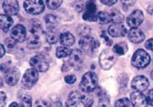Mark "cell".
<instances>
[{"instance_id": "cell-25", "label": "cell", "mask_w": 153, "mask_h": 107, "mask_svg": "<svg viewBox=\"0 0 153 107\" xmlns=\"http://www.w3.org/2000/svg\"><path fill=\"white\" fill-rule=\"evenodd\" d=\"M20 107H32V97L29 95L24 94L20 97Z\"/></svg>"}, {"instance_id": "cell-43", "label": "cell", "mask_w": 153, "mask_h": 107, "mask_svg": "<svg viewBox=\"0 0 153 107\" xmlns=\"http://www.w3.org/2000/svg\"><path fill=\"white\" fill-rule=\"evenodd\" d=\"M100 2H102V4L111 6H113V5H114L115 3H117V0H101Z\"/></svg>"}, {"instance_id": "cell-36", "label": "cell", "mask_w": 153, "mask_h": 107, "mask_svg": "<svg viewBox=\"0 0 153 107\" xmlns=\"http://www.w3.org/2000/svg\"><path fill=\"white\" fill-rule=\"evenodd\" d=\"M98 106L99 107H111L110 101L107 97H101L99 100V103H98Z\"/></svg>"}, {"instance_id": "cell-18", "label": "cell", "mask_w": 153, "mask_h": 107, "mask_svg": "<svg viewBox=\"0 0 153 107\" xmlns=\"http://www.w3.org/2000/svg\"><path fill=\"white\" fill-rule=\"evenodd\" d=\"M82 94L80 92L74 91L69 95L68 99L66 101L67 107H77L79 103H81Z\"/></svg>"}, {"instance_id": "cell-32", "label": "cell", "mask_w": 153, "mask_h": 107, "mask_svg": "<svg viewBox=\"0 0 153 107\" xmlns=\"http://www.w3.org/2000/svg\"><path fill=\"white\" fill-rule=\"evenodd\" d=\"M115 107H131V103L127 98H122L117 100Z\"/></svg>"}, {"instance_id": "cell-4", "label": "cell", "mask_w": 153, "mask_h": 107, "mask_svg": "<svg viewBox=\"0 0 153 107\" xmlns=\"http://www.w3.org/2000/svg\"><path fill=\"white\" fill-rule=\"evenodd\" d=\"M117 61V55L109 49L103 50L99 56V62L103 70H109Z\"/></svg>"}, {"instance_id": "cell-10", "label": "cell", "mask_w": 153, "mask_h": 107, "mask_svg": "<svg viewBox=\"0 0 153 107\" xmlns=\"http://www.w3.org/2000/svg\"><path fill=\"white\" fill-rule=\"evenodd\" d=\"M10 36L13 40L16 42L22 43L25 40L27 37V30L25 26L22 24H17L13 26L10 33Z\"/></svg>"}, {"instance_id": "cell-38", "label": "cell", "mask_w": 153, "mask_h": 107, "mask_svg": "<svg viewBox=\"0 0 153 107\" xmlns=\"http://www.w3.org/2000/svg\"><path fill=\"white\" fill-rule=\"evenodd\" d=\"M6 106V95L4 92H0V107Z\"/></svg>"}, {"instance_id": "cell-19", "label": "cell", "mask_w": 153, "mask_h": 107, "mask_svg": "<svg viewBox=\"0 0 153 107\" xmlns=\"http://www.w3.org/2000/svg\"><path fill=\"white\" fill-rule=\"evenodd\" d=\"M29 31L32 36L40 37L41 33L42 32V26L40 21L36 19L30 20L29 23Z\"/></svg>"}, {"instance_id": "cell-8", "label": "cell", "mask_w": 153, "mask_h": 107, "mask_svg": "<svg viewBox=\"0 0 153 107\" xmlns=\"http://www.w3.org/2000/svg\"><path fill=\"white\" fill-rule=\"evenodd\" d=\"M30 65L38 72H45L48 69L49 64L44 56L38 54L30 58Z\"/></svg>"}, {"instance_id": "cell-46", "label": "cell", "mask_w": 153, "mask_h": 107, "mask_svg": "<svg viewBox=\"0 0 153 107\" xmlns=\"http://www.w3.org/2000/svg\"><path fill=\"white\" fill-rule=\"evenodd\" d=\"M5 53H6V49L4 46L0 44V58H2L5 55Z\"/></svg>"}, {"instance_id": "cell-29", "label": "cell", "mask_w": 153, "mask_h": 107, "mask_svg": "<svg viewBox=\"0 0 153 107\" xmlns=\"http://www.w3.org/2000/svg\"><path fill=\"white\" fill-rule=\"evenodd\" d=\"M98 20L102 24H107L111 22V18L109 14L106 12H100L98 14Z\"/></svg>"}, {"instance_id": "cell-27", "label": "cell", "mask_w": 153, "mask_h": 107, "mask_svg": "<svg viewBox=\"0 0 153 107\" xmlns=\"http://www.w3.org/2000/svg\"><path fill=\"white\" fill-rule=\"evenodd\" d=\"M76 30H77V33H78L79 35L81 36L82 37H88V36H89L90 33H91V28L89 27V26L86 25V24L79 25Z\"/></svg>"}, {"instance_id": "cell-20", "label": "cell", "mask_w": 153, "mask_h": 107, "mask_svg": "<svg viewBox=\"0 0 153 107\" xmlns=\"http://www.w3.org/2000/svg\"><path fill=\"white\" fill-rule=\"evenodd\" d=\"M59 40H60L61 44L67 47H71L74 45L75 43V37L70 32H64L62 33L59 36Z\"/></svg>"}, {"instance_id": "cell-39", "label": "cell", "mask_w": 153, "mask_h": 107, "mask_svg": "<svg viewBox=\"0 0 153 107\" xmlns=\"http://www.w3.org/2000/svg\"><path fill=\"white\" fill-rule=\"evenodd\" d=\"M64 80L67 84H74L75 81H76V76L74 75H70L66 76Z\"/></svg>"}, {"instance_id": "cell-35", "label": "cell", "mask_w": 153, "mask_h": 107, "mask_svg": "<svg viewBox=\"0 0 153 107\" xmlns=\"http://www.w3.org/2000/svg\"><path fill=\"white\" fill-rule=\"evenodd\" d=\"M34 107H52L51 103L45 99H38L34 103Z\"/></svg>"}, {"instance_id": "cell-47", "label": "cell", "mask_w": 153, "mask_h": 107, "mask_svg": "<svg viewBox=\"0 0 153 107\" xmlns=\"http://www.w3.org/2000/svg\"><path fill=\"white\" fill-rule=\"evenodd\" d=\"M10 107H20V106L18 103H16V102H14V103H12L11 104H10Z\"/></svg>"}, {"instance_id": "cell-9", "label": "cell", "mask_w": 153, "mask_h": 107, "mask_svg": "<svg viewBox=\"0 0 153 107\" xmlns=\"http://www.w3.org/2000/svg\"><path fill=\"white\" fill-rule=\"evenodd\" d=\"M144 19L145 16L142 11L139 10H134L127 18V25L131 28H138V26L143 23Z\"/></svg>"}, {"instance_id": "cell-6", "label": "cell", "mask_w": 153, "mask_h": 107, "mask_svg": "<svg viewBox=\"0 0 153 107\" xmlns=\"http://www.w3.org/2000/svg\"><path fill=\"white\" fill-rule=\"evenodd\" d=\"M84 60V54L81 50L74 49L71 51V54L69 56L68 63L71 67H73L76 71H79L82 67Z\"/></svg>"}, {"instance_id": "cell-15", "label": "cell", "mask_w": 153, "mask_h": 107, "mask_svg": "<svg viewBox=\"0 0 153 107\" xmlns=\"http://www.w3.org/2000/svg\"><path fill=\"white\" fill-rule=\"evenodd\" d=\"M2 7L4 10L5 12L8 16H15L18 13L20 10V6L19 3L16 0H7V1H3L2 3Z\"/></svg>"}, {"instance_id": "cell-40", "label": "cell", "mask_w": 153, "mask_h": 107, "mask_svg": "<svg viewBox=\"0 0 153 107\" xmlns=\"http://www.w3.org/2000/svg\"><path fill=\"white\" fill-rule=\"evenodd\" d=\"M75 10L77 11V12H81L84 8H85V4L81 2V1H76L75 2Z\"/></svg>"}, {"instance_id": "cell-34", "label": "cell", "mask_w": 153, "mask_h": 107, "mask_svg": "<svg viewBox=\"0 0 153 107\" xmlns=\"http://www.w3.org/2000/svg\"><path fill=\"white\" fill-rule=\"evenodd\" d=\"M83 20H86V21H89V22H95L98 20V15L96 13H88V12H85L82 16Z\"/></svg>"}, {"instance_id": "cell-1", "label": "cell", "mask_w": 153, "mask_h": 107, "mask_svg": "<svg viewBox=\"0 0 153 107\" xmlns=\"http://www.w3.org/2000/svg\"><path fill=\"white\" fill-rule=\"evenodd\" d=\"M98 76L95 72L88 71L83 75L79 87L84 93H89L95 89L98 85Z\"/></svg>"}, {"instance_id": "cell-42", "label": "cell", "mask_w": 153, "mask_h": 107, "mask_svg": "<svg viewBox=\"0 0 153 107\" xmlns=\"http://www.w3.org/2000/svg\"><path fill=\"white\" fill-rule=\"evenodd\" d=\"M152 92H153V90L152 89H151L150 92H149V94H148V96L146 97L147 104L150 105L151 106H152Z\"/></svg>"}, {"instance_id": "cell-2", "label": "cell", "mask_w": 153, "mask_h": 107, "mask_svg": "<svg viewBox=\"0 0 153 107\" xmlns=\"http://www.w3.org/2000/svg\"><path fill=\"white\" fill-rule=\"evenodd\" d=\"M79 45L81 47V51L85 52L90 56H93L98 51L100 44L95 37L88 36L81 38L79 41Z\"/></svg>"}, {"instance_id": "cell-44", "label": "cell", "mask_w": 153, "mask_h": 107, "mask_svg": "<svg viewBox=\"0 0 153 107\" xmlns=\"http://www.w3.org/2000/svg\"><path fill=\"white\" fill-rule=\"evenodd\" d=\"M152 43H153V40H152V38H151V39H149V40H148L147 41L145 42V47L147 48L148 50H149V51H152L153 50Z\"/></svg>"}, {"instance_id": "cell-37", "label": "cell", "mask_w": 153, "mask_h": 107, "mask_svg": "<svg viewBox=\"0 0 153 107\" xmlns=\"http://www.w3.org/2000/svg\"><path fill=\"white\" fill-rule=\"evenodd\" d=\"M100 37L102 38L103 40H104V42H105V44H106V45L111 46L112 44H113V40H111V39H109V37L106 34V32H105V31L102 32V34H101Z\"/></svg>"}, {"instance_id": "cell-3", "label": "cell", "mask_w": 153, "mask_h": 107, "mask_svg": "<svg viewBox=\"0 0 153 107\" xmlns=\"http://www.w3.org/2000/svg\"><path fill=\"white\" fill-rule=\"evenodd\" d=\"M151 62V57L142 49L137 50L131 58V64L137 68H144Z\"/></svg>"}, {"instance_id": "cell-31", "label": "cell", "mask_w": 153, "mask_h": 107, "mask_svg": "<svg viewBox=\"0 0 153 107\" xmlns=\"http://www.w3.org/2000/svg\"><path fill=\"white\" fill-rule=\"evenodd\" d=\"M45 2H46L47 6L50 10H56L62 3V0H50V1L48 0V1H45Z\"/></svg>"}, {"instance_id": "cell-12", "label": "cell", "mask_w": 153, "mask_h": 107, "mask_svg": "<svg viewBox=\"0 0 153 107\" xmlns=\"http://www.w3.org/2000/svg\"><path fill=\"white\" fill-rule=\"evenodd\" d=\"M131 88L134 89L135 91L143 92L148 89L149 85V81L148 78L145 76L138 75L134 78L131 81Z\"/></svg>"}, {"instance_id": "cell-13", "label": "cell", "mask_w": 153, "mask_h": 107, "mask_svg": "<svg viewBox=\"0 0 153 107\" xmlns=\"http://www.w3.org/2000/svg\"><path fill=\"white\" fill-rule=\"evenodd\" d=\"M130 98V102L133 107H145L147 106L146 96L141 92H133Z\"/></svg>"}, {"instance_id": "cell-28", "label": "cell", "mask_w": 153, "mask_h": 107, "mask_svg": "<svg viewBox=\"0 0 153 107\" xmlns=\"http://www.w3.org/2000/svg\"><path fill=\"white\" fill-rule=\"evenodd\" d=\"M59 38V35L56 31H48L46 34V40L48 44H56Z\"/></svg>"}, {"instance_id": "cell-41", "label": "cell", "mask_w": 153, "mask_h": 107, "mask_svg": "<svg viewBox=\"0 0 153 107\" xmlns=\"http://www.w3.org/2000/svg\"><path fill=\"white\" fill-rule=\"evenodd\" d=\"M15 42L14 40H13L12 38H8V39H6V40H5V43H6V44L7 45V48H13V47L15 46Z\"/></svg>"}, {"instance_id": "cell-17", "label": "cell", "mask_w": 153, "mask_h": 107, "mask_svg": "<svg viewBox=\"0 0 153 107\" xmlns=\"http://www.w3.org/2000/svg\"><path fill=\"white\" fill-rule=\"evenodd\" d=\"M45 22L48 31H56L59 24V18L53 14H47L46 16H45Z\"/></svg>"}, {"instance_id": "cell-26", "label": "cell", "mask_w": 153, "mask_h": 107, "mask_svg": "<svg viewBox=\"0 0 153 107\" xmlns=\"http://www.w3.org/2000/svg\"><path fill=\"white\" fill-rule=\"evenodd\" d=\"M71 50L67 47H59L56 49V55L58 58H64L70 56Z\"/></svg>"}, {"instance_id": "cell-21", "label": "cell", "mask_w": 153, "mask_h": 107, "mask_svg": "<svg viewBox=\"0 0 153 107\" xmlns=\"http://www.w3.org/2000/svg\"><path fill=\"white\" fill-rule=\"evenodd\" d=\"M12 18L6 14H0V30L7 32L13 25Z\"/></svg>"}, {"instance_id": "cell-11", "label": "cell", "mask_w": 153, "mask_h": 107, "mask_svg": "<svg viewBox=\"0 0 153 107\" xmlns=\"http://www.w3.org/2000/svg\"><path fill=\"white\" fill-rule=\"evenodd\" d=\"M20 77V72L16 67H10L5 73V81L6 84L13 86L18 82Z\"/></svg>"}, {"instance_id": "cell-30", "label": "cell", "mask_w": 153, "mask_h": 107, "mask_svg": "<svg viewBox=\"0 0 153 107\" xmlns=\"http://www.w3.org/2000/svg\"><path fill=\"white\" fill-rule=\"evenodd\" d=\"M81 103L84 107H92L94 103V99L90 95H82L81 99Z\"/></svg>"}, {"instance_id": "cell-48", "label": "cell", "mask_w": 153, "mask_h": 107, "mask_svg": "<svg viewBox=\"0 0 153 107\" xmlns=\"http://www.w3.org/2000/svg\"><path fill=\"white\" fill-rule=\"evenodd\" d=\"M2 85H3V81H2V78L0 77V88L2 87Z\"/></svg>"}, {"instance_id": "cell-14", "label": "cell", "mask_w": 153, "mask_h": 107, "mask_svg": "<svg viewBox=\"0 0 153 107\" xmlns=\"http://www.w3.org/2000/svg\"><path fill=\"white\" fill-rule=\"evenodd\" d=\"M108 33L113 37H120L127 34V30L122 23H113L108 28Z\"/></svg>"}, {"instance_id": "cell-23", "label": "cell", "mask_w": 153, "mask_h": 107, "mask_svg": "<svg viewBox=\"0 0 153 107\" xmlns=\"http://www.w3.org/2000/svg\"><path fill=\"white\" fill-rule=\"evenodd\" d=\"M109 16L111 18V22L113 23H121L124 20V16L120 12L117 10H112L110 11Z\"/></svg>"}, {"instance_id": "cell-7", "label": "cell", "mask_w": 153, "mask_h": 107, "mask_svg": "<svg viewBox=\"0 0 153 107\" xmlns=\"http://www.w3.org/2000/svg\"><path fill=\"white\" fill-rule=\"evenodd\" d=\"M38 80V72L36 70L27 69L22 78L21 85L25 89H30L34 86Z\"/></svg>"}, {"instance_id": "cell-45", "label": "cell", "mask_w": 153, "mask_h": 107, "mask_svg": "<svg viewBox=\"0 0 153 107\" xmlns=\"http://www.w3.org/2000/svg\"><path fill=\"white\" fill-rule=\"evenodd\" d=\"M10 67V64L8 63H3L1 64V66H0V70L3 72V73H6V71L7 70H9V68Z\"/></svg>"}, {"instance_id": "cell-16", "label": "cell", "mask_w": 153, "mask_h": 107, "mask_svg": "<svg viewBox=\"0 0 153 107\" xmlns=\"http://www.w3.org/2000/svg\"><path fill=\"white\" fill-rule=\"evenodd\" d=\"M128 38L130 41L134 44H139L144 41L145 38V35L143 31L140 30L139 28H131L128 31Z\"/></svg>"}, {"instance_id": "cell-24", "label": "cell", "mask_w": 153, "mask_h": 107, "mask_svg": "<svg viewBox=\"0 0 153 107\" xmlns=\"http://www.w3.org/2000/svg\"><path fill=\"white\" fill-rule=\"evenodd\" d=\"M41 46L40 37L38 36H32L27 40V48L29 49H38Z\"/></svg>"}, {"instance_id": "cell-5", "label": "cell", "mask_w": 153, "mask_h": 107, "mask_svg": "<svg viewBox=\"0 0 153 107\" xmlns=\"http://www.w3.org/2000/svg\"><path fill=\"white\" fill-rule=\"evenodd\" d=\"M24 8L27 13L39 15L45 10V4L42 0H27L24 2Z\"/></svg>"}, {"instance_id": "cell-33", "label": "cell", "mask_w": 153, "mask_h": 107, "mask_svg": "<svg viewBox=\"0 0 153 107\" xmlns=\"http://www.w3.org/2000/svg\"><path fill=\"white\" fill-rule=\"evenodd\" d=\"M97 6L95 3L93 1H88L86 4V10L85 12H88V13H96Z\"/></svg>"}, {"instance_id": "cell-22", "label": "cell", "mask_w": 153, "mask_h": 107, "mask_svg": "<svg viewBox=\"0 0 153 107\" xmlns=\"http://www.w3.org/2000/svg\"><path fill=\"white\" fill-rule=\"evenodd\" d=\"M127 50H128V47H127V43L125 42H120L118 44H115L113 48V52L116 54L117 55H123L127 53Z\"/></svg>"}]
</instances>
